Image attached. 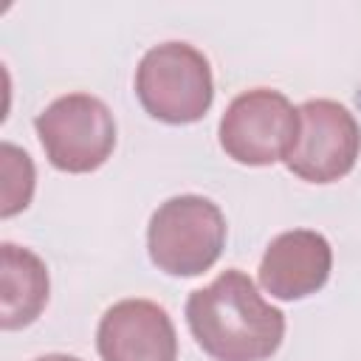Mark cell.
Here are the masks:
<instances>
[{
    "instance_id": "1",
    "label": "cell",
    "mask_w": 361,
    "mask_h": 361,
    "mask_svg": "<svg viewBox=\"0 0 361 361\" xmlns=\"http://www.w3.org/2000/svg\"><path fill=\"white\" fill-rule=\"evenodd\" d=\"M186 324L214 361H265L285 336V313L268 305L251 276L237 268L189 293Z\"/></svg>"
},
{
    "instance_id": "2",
    "label": "cell",
    "mask_w": 361,
    "mask_h": 361,
    "mask_svg": "<svg viewBox=\"0 0 361 361\" xmlns=\"http://www.w3.org/2000/svg\"><path fill=\"white\" fill-rule=\"evenodd\" d=\"M226 248V217L203 195L164 200L147 226V251L158 271L169 276H197L209 271Z\"/></svg>"
},
{
    "instance_id": "3",
    "label": "cell",
    "mask_w": 361,
    "mask_h": 361,
    "mask_svg": "<svg viewBox=\"0 0 361 361\" xmlns=\"http://www.w3.org/2000/svg\"><path fill=\"white\" fill-rule=\"evenodd\" d=\"M135 96L164 124H195L214 102L212 65L189 42H161L135 68Z\"/></svg>"
},
{
    "instance_id": "4",
    "label": "cell",
    "mask_w": 361,
    "mask_h": 361,
    "mask_svg": "<svg viewBox=\"0 0 361 361\" xmlns=\"http://www.w3.org/2000/svg\"><path fill=\"white\" fill-rule=\"evenodd\" d=\"M45 158L62 172H93L116 147V118L110 107L90 93L54 99L34 121Z\"/></svg>"
},
{
    "instance_id": "5",
    "label": "cell",
    "mask_w": 361,
    "mask_h": 361,
    "mask_svg": "<svg viewBox=\"0 0 361 361\" xmlns=\"http://www.w3.org/2000/svg\"><path fill=\"white\" fill-rule=\"evenodd\" d=\"M217 133L231 161L243 166H271L288 161L299 133V110L285 93L254 87L231 99Z\"/></svg>"
},
{
    "instance_id": "6",
    "label": "cell",
    "mask_w": 361,
    "mask_h": 361,
    "mask_svg": "<svg viewBox=\"0 0 361 361\" xmlns=\"http://www.w3.org/2000/svg\"><path fill=\"white\" fill-rule=\"evenodd\" d=\"M299 133L288 155V169L307 183L344 178L361 155V127L355 116L333 99H310L296 107Z\"/></svg>"
},
{
    "instance_id": "7",
    "label": "cell",
    "mask_w": 361,
    "mask_h": 361,
    "mask_svg": "<svg viewBox=\"0 0 361 361\" xmlns=\"http://www.w3.org/2000/svg\"><path fill=\"white\" fill-rule=\"evenodd\" d=\"M96 347L102 361H178V333L169 313L149 299H121L104 310Z\"/></svg>"
},
{
    "instance_id": "8",
    "label": "cell",
    "mask_w": 361,
    "mask_h": 361,
    "mask_svg": "<svg viewBox=\"0 0 361 361\" xmlns=\"http://www.w3.org/2000/svg\"><path fill=\"white\" fill-rule=\"evenodd\" d=\"M333 268V248L324 234L293 228L274 237L259 262V285L279 302H296L324 288Z\"/></svg>"
},
{
    "instance_id": "9",
    "label": "cell",
    "mask_w": 361,
    "mask_h": 361,
    "mask_svg": "<svg viewBox=\"0 0 361 361\" xmlns=\"http://www.w3.org/2000/svg\"><path fill=\"white\" fill-rule=\"evenodd\" d=\"M0 324L3 330H20L39 319V313L48 305V268L45 262L14 243L0 245Z\"/></svg>"
},
{
    "instance_id": "10",
    "label": "cell",
    "mask_w": 361,
    "mask_h": 361,
    "mask_svg": "<svg viewBox=\"0 0 361 361\" xmlns=\"http://www.w3.org/2000/svg\"><path fill=\"white\" fill-rule=\"evenodd\" d=\"M0 161H3V217H14L31 203L34 195V164L25 149L3 141L0 147Z\"/></svg>"
},
{
    "instance_id": "11",
    "label": "cell",
    "mask_w": 361,
    "mask_h": 361,
    "mask_svg": "<svg viewBox=\"0 0 361 361\" xmlns=\"http://www.w3.org/2000/svg\"><path fill=\"white\" fill-rule=\"evenodd\" d=\"M34 361H82V358L65 355V353H48V355H39V358H34Z\"/></svg>"
}]
</instances>
